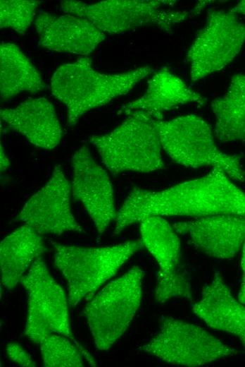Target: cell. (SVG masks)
Here are the masks:
<instances>
[{"label": "cell", "mask_w": 245, "mask_h": 367, "mask_svg": "<svg viewBox=\"0 0 245 367\" xmlns=\"http://www.w3.org/2000/svg\"><path fill=\"white\" fill-rule=\"evenodd\" d=\"M215 215L245 217V193L218 167L201 178L162 191L134 187L116 212L114 233L153 216L198 218Z\"/></svg>", "instance_id": "6da1fadb"}, {"label": "cell", "mask_w": 245, "mask_h": 367, "mask_svg": "<svg viewBox=\"0 0 245 367\" xmlns=\"http://www.w3.org/2000/svg\"><path fill=\"white\" fill-rule=\"evenodd\" d=\"M149 66L116 74H103L92 67V59L80 57L56 69L51 79L52 95L67 110L68 125L75 126L87 112L127 94L153 73Z\"/></svg>", "instance_id": "7a4b0ae2"}, {"label": "cell", "mask_w": 245, "mask_h": 367, "mask_svg": "<svg viewBox=\"0 0 245 367\" xmlns=\"http://www.w3.org/2000/svg\"><path fill=\"white\" fill-rule=\"evenodd\" d=\"M116 128L93 135L89 141L98 150L106 167L114 174L150 172L164 166L162 145L155 117L144 111L130 112Z\"/></svg>", "instance_id": "3957f363"}, {"label": "cell", "mask_w": 245, "mask_h": 367, "mask_svg": "<svg viewBox=\"0 0 245 367\" xmlns=\"http://www.w3.org/2000/svg\"><path fill=\"white\" fill-rule=\"evenodd\" d=\"M52 244L54 265L66 280L71 306L89 298L143 246L142 240L106 247Z\"/></svg>", "instance_id": "277c9868"}, {"label": "cell", "mask_w": 245, "mask_h": 367, "mask_svg": "<svg viewBox=\"0 0 245 367\" xmlns=\"http://www.w3.org/2000/svg\"><path fill=\"white\" fill-rule=\"evenodd\" d=\"M156 126L163 150L177 164L194 168L212 166L222 169L232 180H245L239 158L217 148L210 126L201 117L187 114L157 119Z\"/></svg>", "instance_id": "5b68a950"}, {"label": "cell", "mask_w": 245, "mask_h": 367, "mask_svg": "<svg viewBox=\"0 0 245 367\" xmlns=\"http://www.w3.org/2000/svg\"><path fill=\"white\" fill-rule=\"evenodd\" d=\"M144 272L133 267L109 282L84 306L82 315L99 350H106L120 337L141 303Z\"/></svg>", "instance_id": "8992f818"}, {"label": "cell", "mask_w": 245, "mask_h": 367, "mask_svg": "<svg viewBox=\"0 0 245 367\" xmlns=\"http://www.w3.org/2000/svg\"><path fill=\"white\" fill-rule=\"evenodd\" d=\"M175 1L108 0L94 4L80 1H61L66 13L85 19L101 32L121 34L142 26L154 25L166 32L172 25L184 20L188 13L161 8L173 5Z\"/></svg>", "instance_id": "52a82bcc"}, {"label": "cell", "mask_w": 245, "mask_h": 367, "mask_svg": "<svg viewBox=\"0 0 245 367\" xmlns=\"http://www.w3.org/2000/svg\"><path fill=\"white\" fill-rule=\"evenodd\" d=\"M20 283L28 295L26 337L39 344L44 337L52 333L65 336L80 347L89 363L96 366L92 355L73 337L64 291L51 276L42 258L34 260Z\"/></svg>", "instance_id": "ba28073f"}, {"label": "cell", "mask_w": 245, "mask_h": 367, "mask_svg": "<svg viewBox=\"0 0 245 367\" xmlns=\"http://www.w3.org/2000/svg\"><path fill=\"white\" fill-rule=\"evenodd\" d=\"M139 349L166 363L186 366H203L239 353L203 327L170 317Z\"/></svg>", "instance_id": "9c48e42d"}, {"label": "cell", "mask_w": 245, "mask_h": 367, "mask_svg": "<svg viewBox=\"0 0 245 367\" xmlns=\"http://www.w3.org/2000/svg\"><path fill=\"white\" fill-rule=\"evenodd\" d=\"M245 42V24L236 13L212 10L189 47L187 59L193 81L222 69L238 54Z\"/></svg>", "instance_id": "30bf717a"}, {"label": "cell", "mask_w": 245, "mask_h": 367, "mask_svg": "<svg viewBox=\"0 0 245 367\" xmlns=\"http://www.w3.org/2000/svg\"><path fill=\"white\" fill-rule=\"evenodd\" d=\"M143 245L158 263L156 301L164 303L172 297L192 299L189 275L180 264L181 243L177 233L162 217L140 222Z\"/></svg>", "instance_id": "8fae6325"}, {"label": "cell", "mask_w": 245, "mask_h": 367, "mask_svg": "<svg viewBox=\"0 0 245 367\" xmlns=\"http://www.w3.org/2000/svg\"><path fill=\"white\" fill-rule=\"evenodd\" d=\"M71 185L61 165L49 181L25 204L16 219L42 234L82 231L70 208Z\"/></svg>", "instance_id": "7c38bea8"}, {"label": "cell", "mask_w": 245, "mask_h": 367, "mask_svg": "<svg viewBox=\"0 0 245 367\" xmlns=\"http://www.w3.org/2000/svg\"><path fill=\"white\" fill-rule=\"evenodd\" d=\"M71 164L72 195L85 207L99 238L116 215L112 184L107 172L95 162L87 145L74 153Z\"/></svg>", "instance_id": "4fadbf2b"}, {"label": "cell", "mask_w": 245, "mask_h": 367, "mask_svg": "<svg viewBox=\"0 0 245 367\" xmlns=\"http://www.w3.org/2000/svg\"><path fill=\"white\" fill-rule=\"evenodd\" d=\"M173 228L203 253L218 259L233 258L245 242L244 216L210 215L178 222Z\"/></svg>", "instance_id": "5bb4252c"}, {"label": "cell", "mask_w": 245, "mask_h": 367, "mask_svg": "<svg viewBox=\"0 0 245 367\" xmlns=\"http://www.w3.org/2000/svg\"><path fill=\"white\" fill-rule=\"evenodd\" d=\"M34 25L40 45L58 52L87 55L106 38L90 22L72 15L40 11Z\"/></svg>", "instance_id": "9a60e30c"}, {"label": "cell", "mask_w": 245, "mask_h": 367, "mask_svg": "<svg viewBox=\"0 0 245 367\" xmlns=\"http://www.w3.org/2000/svg\"><path fill=\"white\" fill-rule=\"evenodd\" d=\"M1 119L34 145L51 150L62 138V128L52 104L44 97L30 99L18 106L4 109Z\"/></svg>", "instance_id": "2e32d148"}, {"label": "cell", "mask_w": 245, "mask_h": 367, "mask_svg": "<svg viewBox=\"0 0 245 367\" xmlns=\"http://www.w3.org/2000/svg\"><path fill=\"white\" fill-rule=\"evenodd\" d=\"M192 308L211 328L235 335L245 347V306L233 296L220 273L215 274Z\"/></svg>", "instance_id": "e0dca14e"}, {"label": "cell", "mask_w": 245, "mask_h": 367, "mask_svg": "<svg viewBox=\"0 0 245 367\" xmlns=\"http://www.w3.org/2000/svg\"><path fill=\"white\" fill-rule=\"evenodd\" d=\"M192 102L203 104L205 98L163 67L149 80L145 94L125 104L122 109L127 114L134 111H144L157 119H162L164 112Z\"/></svg>", "instance_id": "ac0fdd59"}, {"label": "cell", "mask_w": 245, "mask_h": 367, "mask_svg": "<svg viewBox=\"0 0 245 367\" xmlns=\"http://www.w3.org/2000/svg\"><path fill=\"white\" fill-rule=\"evenodd\" d=\"M46 250L42 235L27 224L5 237L0 245L1 284L8 289L15 287Z\"/></svg>", "instance_id": "d6986e66"}, {"label": "cell", "mask_w": 245, "mask_h": 367, "mask_svg": "<svg viewBox=\"0 0 245 367\" xmlns=\"http://www.w3.org/2000/svg\"><path fill=\"white\" fill-rule=\"evenodd\" d=\"M46 85L41 75L21 49L13 43L0 46V92L8 100L23 92L35 93Z\"/></svg>", "instance_id": "ffe728a7"}, {"label": "cell", "mask_w": 245, "mask_h": 367, "mask_svg": "<svg viewBox=\"0 0 245 367\" xmlns=\"http://www.w3.org/2000/svg\"><path fill=\"white\" fill-rule=\"evenodd\" d=\"M215 135L221 142H245V75H234L226 92L212 101Z\"/></svg>", "instance_id": "44dd1931"}, {"label": "cell", "mask_w": 245, "mask_h": 367, "mask_svg": "<svg viewBox=\"0 0 245 367\" xmlns=\"http://www.w3.org/2000/svg\"><path fill=\"white\" fill-rule=\"evenodd\" d=\"M68 339L65 336L52 333L41 340V354L44 366H84L82 351H79Z\"/></svg>", "instance_id": "7402d4cb"}, {"label": "cell", "mask_w": 245, "mask_h": 367, "mask_svg": "<svg viewBox=\"0 0 245 367\" xmlns=\"http://www.w3.org/2000/svg\"><path fill=\"white\" fill-rule=\"evenodd\" d=\"M38 1L1 0L0 1V28H10L24 35L35 16Z\"/></svg>", "instance_id": "603a6c76"}, {"label": "cell", "mask_w": 245, "mask_h": 367, "mask_svg": "<svg viewBox=\"0 0 245 367\" xmlns=\"http://www.w3.org/2000/svg\"><path fill=\"white\" fill-rule=\"evenodd\" d=\"M6 353L12 361L21 366H35L31 356L18 344L9 343L6 347Z\"/></svg>", "instance_id": "cb8c5ba5"}, {"label": "cell", "mask_w": 245, "mask_h": 367, "mask_svg": "<svg viewBox=\"0 0 245 367\" xmlns=\"http://www.w3.org/2000/svg\"><path fill=\"white\" fill-rule=\"evenodd\" d=\"M241 266L242 270V279L238 294V300L245 304V242L242 246Z\"/></svg>", "instance_id": "d4e9b609"}, {"label": "cell", "mask_w": 245, "mask_h": 367, "mask_svg": "<svg viewBox=\"0 0 245 367\" xmlns=\"http://www.w3.org/2000/svg\"><path fill=\"white\" fill-rule=\"evenodd\" d=\"M1 172L6 171L10 166V162L2 145H1Z\"/></svg>", "instance_id": "484cf974"}, {"label": "cell", "mask_w": 245, "mask_h": 367, "mask_svg": "<svg viewBox=\"0 0 245 367\" xmlns=\"http://www.w3.org/2000/svg\"><path fill=\"white\" fill-rule=\"evenodd\" d=\"M230 11L236 14L240 13L245 16V0L239 1Z\"/></svg>", "instance_id": "4316f807"}]
</instances>
